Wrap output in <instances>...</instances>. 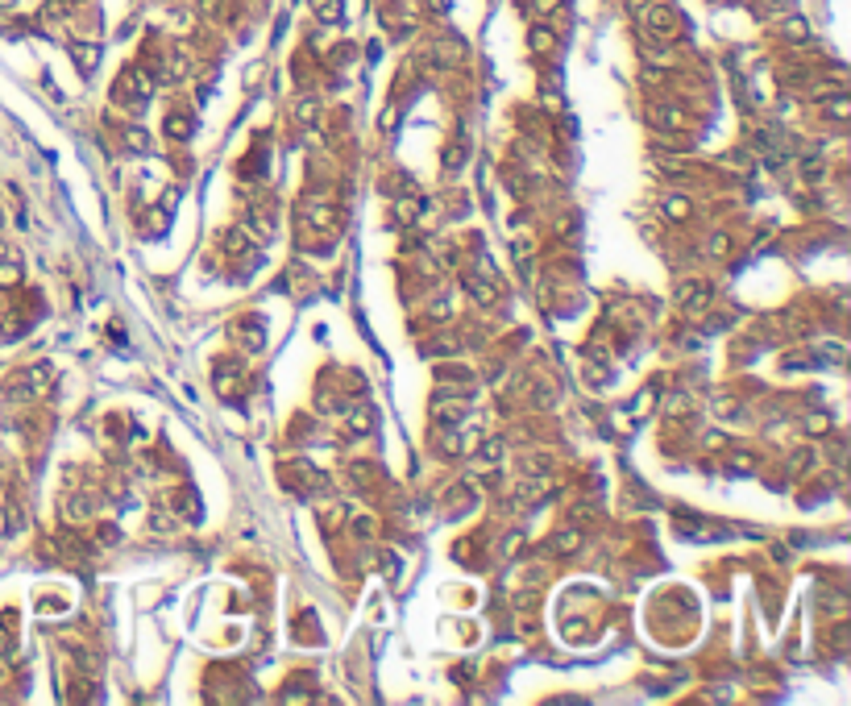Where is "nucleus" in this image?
<instances>
[{
    "label": "nucleus",
    "instance_id": "obj_6",
    "mask_svg": "<svg viewBox=\"0 0 851 706\" xmlns=\"http://www.w3.org/2000/svg\"><path fill=\"white\" fill-rule=\"evenodd\" d=\"M121 141H125L133 154H146V150H150V133L137 129V125H125V129H121Z\"/></svg>",
    "mask_w": 851,
    "mask_h": 706
},
{
    "label": "nucleus",
    "instance_id": "obj_18",
    "mask_svg": "<svg viewBox=\"0 0 851 706\" xmlns=\"http://www.w3.org/2000/svg\"><path fill=\"white\" fill-rule=\"evenodd\" d=\"M827 108H831V116H839V121H843V116H848V96H835Z\"/></svg>",
    "mask_w": 851,
    "mask_h": 706
},
{
    "label": "nucleus",
    "instance_id": "obj_15",
    "mask_svg": "<svg viewBox=\"0 0 851 706\" xmlns=\"http://www.w3.org/2000/svg\"><path fill=\"white\" fill-rule=\"evenodd\" d=\"M665 212H669L673 220H681V216H690V204H685V200L677 195V200H669V208H665Z\"/></svg>",
    "mask_w": 851,
    "mask_h": 706
},
{
    "label": "nucleus",
    "instance_id": "obj_27",
    "mask_svg": "<svg viewBox=\"0 0 851 706\" xmlns=\"http://www.w3.org/2000/svg\"><path fill=\"white\" fill-rule=\"evenodd\" d=\"M0 4H12V0H0Z\"/></svg>",
    "mask_w": 851,
    "mask_h": 706
},
{
    "label": "nucleus",
    "instance_id": "obj_13",
    "mask_svg": "<svg viewBox=\"0 0 851 706\" xmlns=\"http://www.w3.org/2000/svg\"><path fill=\"white\" fill-rule=\"evenodd\" d=\"M706 249H710L714 258H719V254H727V249H731V241H727V233H714V237L706 241Z\"/></svg>",
    "mask_w": 851,
    "mask_h": 706
},
{
    "label": "nucleus",
    "instance_id": "obj_8",
    "mask_svg": "<svg viewBox=\"0 0 851 706\" xmlns=\"http://www.w3.org/2000/svg\"><path fill=\"white\" fill-rule=\"evenodd\" d=\"M225 249H229V254H249V237H245L241 229H229V233H225Z\"/></svg>",
    "mask_w": 851,
    "mask_h": 706
},
{
    "label": "nucleus",
    "instance_id": "obj_5",
    "mask_svg": "<svg viewBox=\"0 0 851 706\" xmlns=\"http://www.w3.org/2000/svg\"><path fill=\"white\" fill-rule=\"evenodd\" d=\"M652 121H656L660 129H681V125H685V112L673 108V104H656V108H652Z\"/></svg>",
    "mask_w": 851,
    "mask_h": 706
},
{
    "label": "nucleus",
    "instance_id": "obj_26",
    "mask_svg": "<svg viewBox=\"0 0 851 706\" xmlns=\"http://www.w3.org/2000/svg\"><path fill=\"white\" fill-rule=\"evenodd\" d=\"M0 536H4V511H0Z\"/></svg>",
    "mask_w": 851,
    "mask_h": 706
},
{
    "label": "nucleus",
    "instance_id": "obj_1",
    "mask_svg": "<svg viewBox=\"0 0 851 706\" xmlns=\"http://www.w3.org/2000/svg\"><path fill=\"white\" fill-rule=\"evenodd\" d=\"M644 29L656 33V37H677V33H681V17H677V8H669V4H648V8H644Z\"/></svg>",
    "mask_w": 851,
    "mask_h": 706
},
{
    "label": "nucleus",
    "instance_id": "obj_21",
    "mask_svg": "<svg viewBox=\"0 0 851 706\" xmlns=\"http://www.w3.org/2000/svg\"><path fill=\"white\" fill-rule=\"evenodd\" d=\"M556 4H561V0H527V8H532V12H552Z\"/></svg>",
    "mask_w": 851,
    "mask_h": 706
},
{
    "label": "nucleus",
    "instance_id": "obj_9",
    "mask_svg": "<svg viewBox=\"0 0 851 706\" xmlns=\"http://www.w3.org/2000/svg\"><path fill=\"white\" fill-rule=\"evenodd\" d=\"M316 17H320V21H328V25H333V21H341V0H316Z\"/></svg>",
    "mask_w": 851,
    "mask_h": 706
},
{
    "label": "nucleus",
    "instance_id": "obj_24",
    "mask_svg": "<svg viewBox=\"0 0 851 706\" xmlns=\"http://www.w3.org/2000/svg\"><path fill=\"white\" fill-rule=\"evenodd\" d=\"M8 283H17V270H12V266H0V287H8Z\"/></svg>",
    "mask_w": 851,
    "mask_h": 706
},
{
    "label": "nucleus",
    "instance_id": "obj_14",
    "mask_svg": "<svg viewBox=\"0 0 851 706\" xmlns=\"http://www.w3.org/2000/svg\"><path fill=\"white\" fill-rule=\"evenodd\" d=\"M577 545H581V536H577V532H565V536H556V540H552V549H561V553H569V549H577Z\"/></svg>",
    "mask_w": 851,
    "mask_h": 706
},
{
    "label": "nucleus",
    "instance_id": "obj_3",
    "mask_svg": "<svg viewBox=\"0 0 851 706\" xmlns=\"http://www.w3.org/2000/svg\"><path fill=\"white\" fill-rule=\"evenodd\" d=\"M233 333L241 337V345L254 353V349H262V341H266V333H262V324H258V316H245L241 324H233Z\"/></svg>",
    "mask_w": 851,
    "mask_h": 706
},
{
    "label": "nucleus",
    "instance_id": "obj_25",
    "mask_svg": "<svg viewBox=\"0 0 851 706\" xmlns=\"http://www.w3.org/2000/svg\"><path fill=\"white\" fill-rule=\"evenodd\" d=\"M204 12H208V17H216V12H220V0H204Z\"/></svg>",
    "mask_w": 851,
    "mask_h": 706
},
{
    "label": "nucleus",
    "instance_id": "obj_2",
    "mask_svg": "<svg viewBox=\"0 0 851 706\" xmlns=\"http://www.w3.org/2000/svg\"><path fill=\"white\" fill-rule=\"evenodd\" d=\"M146 96H150V79H146L141 71H125V75L116 79V100H125L129 108H141Z\"/></svg>",
    "mask_w": 851,
    "mask_h": 706
},
{
    "label": "nucleus",
    "instance_id": "obj_11",
    "mask_svg": "<svg viewBox=\"0 0 851 706\" xmlns=\"http://www.w3.org/2000/svg\"><path fill=\"white\" fill-rule=\"evenodd\" d=\"M781 29H785V37H793V42H802V37H810V29H806V21H802V17H789V21H785Z\"/></svg>",
    "mask_w": 851,
    "mask_h": 706
},
{
    "label": "nucleus",
    "instance_id": "obj_4",
    "mask_svg": "<svg viewBox=\"0 0 851 706\" xmlns=\"http://www.w3.org/2000/svg\"><path fill=\"white\" fill-rule=\"evenodd\" d=\"M710 299H714V291H710L706 283H690V287L681 291V308H685V312H702Z\"/></svg>",
    "mask_w": 851,
    "mask_h": 706
},
{
    "label": "nucleus",
    "instance_id": "obj_20",
    "mask_svg": "<svg viewBox=\"0 0 851 706\" xmlns=\"http://www.w3.org/2000/svg\"><path fill=\"white\" fill-rule=\"evenodd\" d=\"M532 46H536V50L552 46V33H548V29H536V33H532Z\"/></svg>",
    "mask_w": 851,
    "mask_h": 706
},
{
    "label": "nucleus",
    "instance_id": "obj_19",
    "mask_svg": "<svg viewBox=\"0 0 851 706\" xmlns=\"http://www.w3.org/2000/svg\"><path fill=\"white\" fill-rule=\"evenodd\" d=\"M295 112H299V121H304V125H312V116H316V100H304Z\"/></svg>",
    "mask_w": 851,
    "mask_h": 706
},
{
    "label": "nucleus",
    "instance_id": "obj_12",
    "mask_svg": "<svg viewBox=\"0 0 851 706\" xmlns=\"http://www.w3.org/2000/svg\"><path fill=\"white\" fill-rule=\"evenodd\" d=\"M802 175H806V179H818V175H823V158H814V154L802 158Z\"/></svg>",
    "mask_w": 851,
    "mask_h": 706
},
{
    "label": "nucleus",
    "instance_id": "obj_23",
    "mask_svg": "<svg viewBox=\"0 0 851 706\" xmlns=\"http://www.w3.org/2000/svg\"><path fill=\"white\" fill-rule=\"evenodd\" d=\"M806 428H810V432H827V416H810Z\"/></svg>",
    "mask_w": 851,
    "mask_h": 706
},
{
    "label": "nucleus",
    "instance_id": "obj_17",
    "mask_svg": "<svg viewBox=\"0 0 851 706\" xmlns=\"http://www.w3.org/2000/svg\"><path fill=\"white\" fill-rule=\"evenodd\" d=\"M150 528H158V532H170L175 524H170V515H166V511H154V515H150Z\"/></svg>",
    "mask_w": 851,
    "mask_h": 706
},
{
    "label": "nucleus",
    "instance_id": "obj_22",
    "mask_svg": "<svg viewBox=\"0 0 851 706\" xmlns=\"http://www.w3.org/2000/svg\"><path fill=\"white\" fill-rule=\"evenodd\" d=\"M358 532H362V536H374V520H370V515H358Z\"/></svg>",
    "mask_w": 851,
    "mask_h": 706
},
{
    "label": "nucleus",
    "instance_id": "obj_16",
    "mask_svg": "<svg viewBox=\"0 0 851 706\" xmlns=\"http://www.w3.org/2000/svg\"><path fill=\"white\" fill-rule=\"evenodd\" d=\"M823 358L831 362V366H843V345H823Z\"/></svg>",
    "mask_w": 851,
    "mask_h": 706
},
{
    "label": "nucleus",
    "instance_id": "obj_10",
    "mask_svg": "<svg viewBox=\"0 0 851 706\" xmlns=\"http://www.w3.org/2000/svg\"><path fill=\"white\" fill-rule=\"evenodd\" d=\"M166 133H170V137H191V121L175 112V116H166Z\"/></svg>",
    "mask_w": 851,
    "mask_h": 706
},
{
    "label": "nucleus",
    "instance_id": "obj_7",
    "mask_svg": "<svg viewBox=\"0 0 851 706\" xmlns=\"http://www.w3.org/2000/svg\"><path fill=\"white\" fill-rule=\"evenodd\" d=\"M96 62H100V46H75V67L79 71H96Z\"/></svg>",
    "mask_w": 851,
    "mask_h": 706
}]
</instances>
